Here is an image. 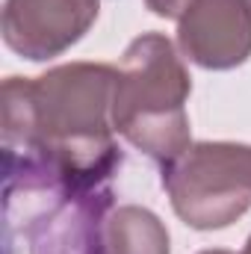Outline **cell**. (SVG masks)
Segmentation results:
<instances>
[{"label":"cell","instance_id":"7a4b0ae2","mask_svg":"<svg viewBox=\"0 0 251 254\" xmlns=\"http://www.w3.org/2000/svg\"><path fill=\"white\" fill-rule=\"evenodd\" d=\"M113 127L163 169L192 145L187 101L192 77L163 33H142L116 68Z\"/></svg>","mask_w":251,"mask_h":254},{"label":"cell","instance_id":"3957f363","mask_svg":"<svg viewBox=\"0 0 251 254\" xmlns=\"http://www.w3.org/2000/svg\"><path fill=\"white\" fill-rule=\"evenodd\" d=\"M175 213L195 231H222L251 207V145L192 142L163 169Z\"/></svg>","mask_w":251,"mask_h":254},{"label":"cell","instance_id":"9c48e42d","mask_svg":"<svg viewBox=\"0 0 251 254\" xmlns=\"http://www.w3.org/2000/svg\"><path fill=\"white\" fill-rule=\"evenodd\" d=\"M240 254H251V237L246 240V246H243V252H240Z\"/></svg>","mask_w":251,"mask_h":254},{"label":"cell","instance_id":"5b68a950","mask_svg":"<svg viewBox=\"0 0 251 254\" xmlns=\"http://www.w3.org/2000/svg\"><path fill=\"white\" fill-rule=\"evenodd\" d=\"M178 48L207 71H231L251 57V0H195L178 21Z\"/></svg>","mask_w":251,"mask_h":254},{"label":"cell","instance_id":"277c9868","mask_svg":"<svg viewBox=\"0 0 251 254\" xmlns=\"http://www.w3.org/2000/svg\"><path fill=\"white\" fill-rule=\"evenodd\" d=\"M101 0H6L3 42L12 54L45 63L71 51L98 21Z\"/></svg>","mask_w":251,"mask_h":254},{"label":"cell","instance_id":"ba28073f","mask_svg":"<svg viewBox=\"0 0 251 254\" xmlns=\"http://www.w3.org/2000/svg\"><path fill=\"white\" fill-rule=\"evenodd\" d=\"M198 254H234V252H225V249H207V252H198Z\"/></svg>","mask_w":251,"mask_h":254},{"label":"cell","instance_id":"8992f818","mask_svg":"<svg viewBox=\"0 0 251 254\" xmlns=\"http://www.w3.org/2000/svg\"><path fill=\"white\" fill-rule=\"evenodd\" d=\"M98 246L101 254H169V231L157 213L125 204L104 213Z\"/></svg>","mask_w":251,"mask_h":254},{"label":"cell","instance_id":"6da1fadb","mask_svg":"<svg viewBox=\"0 0 251 254\" xmlns=\"http://www.w3.org/2000/svg\"><path fill=\"white\" fill-rule=\"evenodd\" d=\"M116 68L57 65L42 77L3 83V142L24 148V178L89 198L113 178L122 154L113 139Z\"/></svg>","mask_w":251,"mask_h":254},{"label":"cell","instance_id":"52a82bcc","mask_svg":"<svg viewBox=\"0 0 251 254\" xmlns=\"http://www.w3.org/2000/svg\"><path fill=\"white\" fill-rule=\"evenodd\" d=\"M192 3H195V0H145V6H148L154 15L169 18V21H181L189 12Z\"/></svg>","mask_w":251,"mask_h":254}]
</instances>
